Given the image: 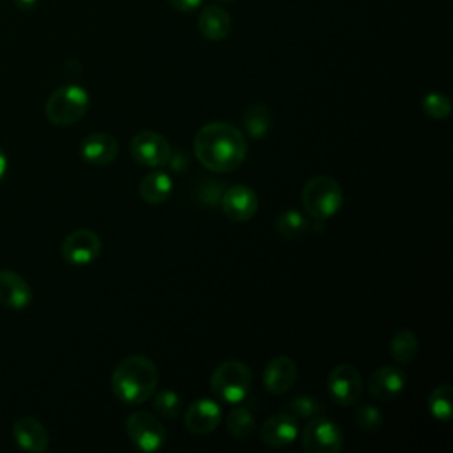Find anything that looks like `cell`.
<instances>
[{
	"label": "cell",
	"instance_id": "obj_1",
	"mask_svg": "<svg viewBox=\"0 0 453 453\" xmlns=\"http://www.w3.org/2000/svg\"><path fill=\"white\" fill-rule=\"evenodd\" d=\"M195 156L211 172H232L246 157V138L230 122H209L202 126L193 142Z\"/></svg>",
	"mask_w": 453,
	"mask_h": 453
},
{
	"label": "cell",
	"instance_id": "obj_2",
	"mask_svg": "<svg viewBox=\"0 0 453 453\" xmlns=\"http://www.w3.org/2000/svg\"><path fill=\"white\" fill-rule=\"evenodd\" d=\"M157 379L156 365L147 356L133 354L113 368L111 391L120 402L138 405L154 395Z\"/></svg>",
	"mask_w": 453,
	"mask_h": 453
},
{
	"label": "cell",
	"instance_id": "obj_3",
	"mask_svg": "<svg viewBox=\"0 0 453 453\" xmlns=\"http://www.w3.org/2000/svg\"><path fill=\"white\" fill-rule=\"evenodd\" d=\"M301 202L304 211L313 219L326 221L340 211L343 203V191L333 177L317 175L304 184L301 191Z\"/></svg>",
	"mask_w": 453,
	"mask_h": 453
},
{
	"label": "cell",
	"instance_id": "obj_4",
	"mask_svg": "<svg viewBox=\"0 0 453 453\" xmlns=\"http://www.w3.org/2000/svg\"><path fill=\"white\" fill-rule=\"evenodd\" d=\"M253 375L246 363L242 361H225L218 365L211 375L212 395L225 403L242 402L251 389Z\"/></svg>",
	"mask_w": 453,
	"mask_h": 453
},
{
	"label": "cell",
	"instance_id": "obj_5",
	"mask_svg": "<svg viewBox=\"0 0 453 453\" xmlns=\"http://www.w3.org/2000/svg\"><path fill=\"white\" fill-rule=\"evenodd\" d=\"M88 110V92L76 85H62L53 90L46 101L44 111L51 124L65 127L76 124Z\"/></svg>",
	"mask_w": 453,
	"mask_h": 453
},
{
	"label": "cell",
	"instance_id": "obj_6",
	"mask_svg": "<svg viewBox=\"0 0 453 453\" xmlns=\"http://www.w3.org/2000/svg\"><path fill=\"white\" fill-rule=\"evenodd\" d=\"M301 441L308 453H338L343 448V432L333 419L317 414L304 426Z\"/></svg>",
	"mask_w": 453,
	"mask_h": 453
},
{
	"label": "cell",
	"instance_id": "obj_7",
	"mask_svg": "<svg viewBox=\"0 0 453 453\" xmlns=\"http://www.w3.org/2000/svg\"><path fill=\"white\" fill-rule=\"evenodd\" d=\"M126 434L142 451H157L166 442V428L156 416L145 411H134L126 419Z\"/></svg>",
	"mask_w": 453,
	"mask_h": 453
},
{
	"label": "cell",
	"instance_id": "obj_8",
	"mask_svg": "<svg viewBox=\"0 0 453 453\" xmlns=\"http://www.w3.org/2000/svg\"><path fill=\"white\" fill-rule=\"evenodd\" d=\"M326 388L334 403L349 407L361 398L363 379L354 365L340 363L329 370Z\"/></svg>",
	"mask_w": 453,
	"mask_h": 453
},
{
	"label": "cell",
	"instance_id": "obj_9",
	"mask_svg": "<svg viewBox=\"0 0 453 453\" xmlns=\"http://www.w3.org/2000/svg\"><path fill=\"white\" fill-rule=\"evenodd\" d=\"M133 159L149 168H161L172 159L168 140L156 131H140L129 142Z\"/></svg>",
	"mask_w": 453,
	"mask_h": 453
},
{
	"label": "cell",
	"instance_id": "obj_10",
	"mask_svg": "<svg viewBox=\"0 0 453 453\" xmlns=\"http://www.w3.org/2000/svg\"><path fill=\"white\" fill-rule=\"evenodd\" d=\"M101 237L94 230L78 228L64 239L60 253L62 258L71 265H87L101 255Z\"/></svg>",
	"mask_w": 453,
	"mask_h": 453
},
{
	"label": "cell",
	"instance_id": "obj_11",
	"mask_svg": "<svg viewBox=\"0 0 453 453\" xmlns=\"http://www.w3.org/2000/svg\"><path fill=\"white\" fill-rule=\"evenodd\" d=\"M223 214L232 221H248L258 209L257 193L246 184H234L219 196Z\"/></svg>",
	"mask_w": 453,
	"mask_h": 453
},
{
	"label": "cell",
	"instance_id": "obj_12",
	"mask_svg": "<svg viewBox=\"0 0 453 453\" xmlns=\"http://www.w3.org/2000/svg\"><path fill=\"white\" fill-rule=\"evenodd\" d=\"M223 412L218 402L211 398H198L195 400L186 414H184V425L186 428L195 435H207L221 423Z\"/></svg>",
	"mask_w": 453,
	"mask_h": 453
},
{
	"label": "cell",
	"instance_id": "obj_13",
	"mask_svg": "<svg viewBox=\"0 0 453 453\" xmlns=\"http://www.w3.org/2000/svg\"><path fill=\"white\" fill-rule=\"evenodd\" d=\"M264 388L273 395L288 393L297 380V365L288 356H274L264 368Z\"/></svg>",
	"mask_w": 453,
	"mask_h": 453
},
{
	"label": "cell",
	"instance_id": "obj_14",
	"mask_svg": "<svg viewBox=\"0 0 453 453\" xmlns=\"http://www.w3.org/2000/svg\"><path fill=\"white\" fill-rule=\"evenodd\" d=\"M407 384V375L402 368L396 366H379L372 372L368 379V391L375 400L389 402L396 398Z\"/></svg>",
	"mask_w": 453,
	"mask_h": 453
},
{
	"label": "cell",
	"instance_id": "obj_15",
	"mask_svg": "<svg viewBox=\"0 0 453 453\" xmlns=\"http://www.w3.org/2000/svg\"><path fill=\"white\" fill-rule=\"evenodd\" d=\"M299 434L297 418L290 412H276L260 426V439L271 448H285L296 441Z\"/></svg>",
	"mask_w": 453,
	"mask_h": 453
},
{
	"label": "cell",
	"instance_id": "obj_16",
	"mask_svg": "<svg viewBox=\"0 0 453 453\" xmlns=\"http://www.w3.org/2000/svg\"><path fill=\"white\" fill-rule=\"evenodd\" d=\"M32 288L27 280L11 271L0 269V303L11 310H25L32 303Z\"/></svg>",
	"mask_w": 453,
	"mask_h": 453
},
{
	"label": "cell",
	"instance_id": "obj_17",
	"mask_svg": "<svg viewBox=\"0 0 453 453\" xmlns=\"http://www.w3.org/2000/svg\"><path fill=\"white\" fill-rule=\"evenodd\" d=\"M81 157L94 166L110 165L119 154V142L108 133H92L81 140Z\"/></svg>",
	"mask_w": 453,
	"mask_h": 453
},
{
	"label": "cell",
	"instance_id": "obj_18",
	"mask_svg": "<svg viewBox=\"0 0 453 453\" xmlns=\"http://www.w3.org/2000/svg\"><path fill=\"white\" fill-rule=\"evenodd\" d=\"M12 437L16 444L30 453H42L48 449L50 435L41 421L35 418H19L12 426Z\"/></svg>",
	"mask_w": 453,
	"mask_h": 453
},
{
	"label": "cell",
	"instance_id": "obj_19",
	"mask_svg": "<svg viewBox=\"0 0 453 453\" xmlns=\"http://www.w3.org/2000/svg\"><path fill=\"white\" fill-rule=\"evenodd\" d=\"M230 14L225 9L218 5H209L202 9L198 16V30L205 39L221 41L230 34Z\"/></svg>",
	"mask_w": 453,
	"mask_h": 453
},
{
	"label": "cell",
	"instance_id": "obj_20",
	"mask_svg": "<svg viewBox=\"0 0 453 453\" xmlns=\"http://www.w3.org/2000/svg\"><path fill=\"white\" fill-rule=\"evenodd\" d=\"M138 193L143 202L150 205H159L166 202L172 193V177L163 170L150 172L140 180Z\"/></svg>",
	"mask_w": 453,
	"mask_h": 453
},
{
	"label": "cell",
	"instance_id": "obj_21",
	"mask_svg": "<svg viewBox=\"0 0 453 453\" xmlns=\"http://www.w3.org/2000/svg\"><path fill=\"white\" fill-rule=\"evenodd\" d=\"M276 230L288 241L303 239L310 230V221L296 209H287L276 218Z\"/></svg>",
	"mask_w": 453,
	"mask_h": 453
},
{
	"label": "cell",
	"instance_id": "obj_22",
	"mask_svg": "<svg viewBox=\"0 0 453 453\" xmlns=\"http://www.w3.org/2000/svg\"><path fill=\"white\" fill-rule=\"evenodd\" d=\"M418 349H419L418 336L411 329H402V331L395 333V336L391 338L389 350H391V357L396 363H402V365L411 363L416 357Z\"/></svg>",
	"mask_w": 453,
	"mask_h": 453
},
{
	"label": "cell",
	"instance_id": "obj_23",
	"mask_svg": "<svg viewBox=\"0 0 453 453\" xmlns=\"http://www.w3.org/2000/svg\"><path fill=\"white\" fill-rule=\"evenodd\" d=\"M426 407L435 419L448 421L453 414V388L449 384L434 388L426 398Z\"/></svg>",
	"mask_w": 453,
	"mask_h": 453
},
{
	"label": "cell",
	"instance_id": "obj_24",
	"mask_svg": "<svg viewBox=\"0 0 453 453\" xmlns=\"http://www.w3.org/2000/svg\"><path fill=\"white\" fill-rule=\"evenodd\" d=\"M226 430L234 439H248L255 430V414L248 405L235 407L226 416Z\"/></svg>",
	"mask_w": 453,
	"mask_h": 453
},
{
	"label": "cell",
	"instance_id": "obj_25",
	"mask_svg": "<svg viewBox=\"0 0 453 453\" xmlns=\"http://www.w3.org/2000/svg\"><path fill=\"white\" fill-rule=\"evenodd\" d=\"M242 122H244L246 133L251 138L260 140V138H264L267 134V131L271 127L269 110L265 106H262V104H251V106L246 108Z\"/></svg>",
	"mask_w": 453,
	"mask_h": 453
},
{
	"label": "cell",
	"instance_id": "obj_26",
	"mask_svg": "<svg viewBox=\"0 0 453 453\" xmlns=\"http://www.w3.org/2000/svg\"><path fill=\"white\" fill-rule=\"evenodd\" d=\"M285 407L287 412H290L294 418H313L324 411L322 402L313 395H297L290 398Z\"/></svg>",
	"mask_w": 453,
	"mask_h": 453
},
{
	"label": "cell",
	"instance_id": "obj_27",
	"mask_svg": "<svg viewBox=\"0 0 453 453\" xmlns=\"http://www.w3.org/2000/svg\"><path fill=\"white\" fill-rule=\"evenodd\" d=\"M152 407L156 411V414H159L161 418L166 419H175L180 414L182 409V402L179 393L175 391H159L154 398H152Z\"/></svg>",
	"mask_w": 453,
	"mask_h": 453
},
{
	"label": "cell",
	"instance_id": "obj_28",
	"mask_svg": "<svg viewBox=\"0 0 453 453\" xmlns=\"http://www.w3.org/2000/svg\"><path fill=\"white\" fill-rule=\"evenodd\" d=\"M421 108L428 117L437 119V120L448 119L451 113V103H449L448 96H444L441 92H428L426 96H423Z\"/></svg>",
	"mask_w": 453,
	"mask_h": 453
},
{
	"label": "cell",
	"instance_id": "obj_29",
	"mask_svg": "<svg viewBox=\"0 0 453 453\" xmlns=\"http://www.w3.org/2000/svg\"><path fill=\"white\" fill-rule=\"evenodd\" d=\"M354 419L357 426L365 432H377L384 425V416L375 405L363 403L354 411Z\"/></svg>",
	"mask_w": 453,
	"mask_h": 453
},
{
	"label": "cell",
	"instance_id": "obj_30",
	"mask_svg": "<svg viewBox=\"0 0 453 453\" xmlns=\"http://www.w3.org/2000/svg\"><path fill=\"white\" fill-rule=\"evenodd\" d=\"M173 9L180 11V12H193L200 7L202 0H166Z\"/></svg>",
	"mask_w": 453,
	"mask_h": 453
},
{
	"label": "cell",
	"instance_id": "obj_31",
	"mask_svg": "<svg viewBox=\"0 0 453 453\" xmlns=\"http://www.w3.org/2000/svg\"><path fill=\"white\" fill-rule=\"evenodd\" d=\"M12 2L21 11H30V9H34L37 5V0H12Z\"/></svg>",
	"mask_w": 453,
	"mask_h": 453
},
{
	"label": "cell",
	"instance_id": "obj_32",
	"mask_svg": "<svg viewBox=\"0 0 453 453\" xmlns=\"http://www.w3.org/2000/svg\"><path fill=\"white\" fill-rule=\"evenodd\" d=\"M5 172H7V157H5V152L0 149V180L4 179Z\"/></svg>",
	"mask_w": 453,
	"mask_h": 453
},
{
	"label": "cell",
	"instance_id": "obj_33",
	"mask_svg": "<svg viewBox=\"0 0 453 453\" xmlns=\"http://www.w3.org/2000/svg\"><path fill=\"white\" fill-rule=\"evenodd\" d=\"M218 2H234V0H218Z\"/></svg>",
	"mask_w": 453,
	"mask_h": 453
}]
</instances>
